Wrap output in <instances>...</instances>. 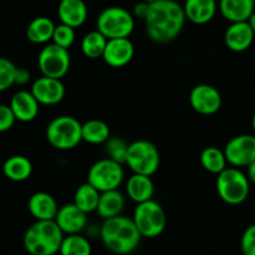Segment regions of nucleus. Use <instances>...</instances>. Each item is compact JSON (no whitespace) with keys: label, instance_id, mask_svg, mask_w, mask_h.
I'll return each instance as SVG.
<instances>
[{"label":"nucleus","instance_id":"nucleus-1","mask_svg":"<svg viewBox=\"0 0 255 255\" xmlns=\"http://www.w3.org/2000/svg\"><path fill=\"white\" fill-rule=\"evenodd\" d=\"M186 14L176 0H158L149 4L143 20L149 39L157 44H167L178 37L186 24Z\"/></svg>","mask_w":255,"mask_h":255},{"label":"nucleus","instance_id":"nucleus-2","mask_svg":"<svg viewBox=\"0 0 255 255\" xmlns=\"http://www.w3.org/2000/svg\"><path fill=\"white\" fill-rule=\"evenodd\" d=\"M100 236L104 246L117 255L133 253L142 239L133 219L125 216L104 221L100 228Z\"/></svg>","mask_w":255,"mask_h":255},{"label":"nucleus","instance_id":"nucleus-3","mask_svg":"<svg viewBox=\"0 0 255 255\" xmlns=\"http://www.w3.org/2000/svg\"><path fill=\"white\" fill-rule=\"evenodd\" d=\"M64 238L55 221H36L26 229L22 243L30 255H56Z\"/></svg>","mask_w":255,"mask_h":255},{"label":"nucleus","instance_id":"nucleus-4","mask_svg":"<svg viewBox=\"0 0 255 255\" xmlns=\"http://www.w3.org/2000/svg\"><path fill=\"white\" fill-rule=\"evenodd\" d=\"M217 192L224 203L239 206L244 203L251 193V181L241 168L228 167L217 178Z\"/></svg>","mask_w":255,"mask_h":255},{"label":"nucleus","instance_id":"nucleus-5","mask_svg":"<svg viewBox=\"0 0 255 255\" xmlns=\"http://www.w3.org/2000/svg\"><path fill=\"white\" fill-rule=\"evenodd\" d=\"M45 133L54 148L69 151L82 141V124L72 116H57L49 122Z\"/></svg>","mask_w":255,"mask_h":255},{"label":"nucleus","instance_id":"nucleus-6","mask_svg":"<svg viewBox=\"0 0 255 255\" xmlns=\"http://www.w3.org/2000/svg\"><path fill=\"white\" fill-rule=\"evenodd\" d=\"M134 16L121 6H109L102 10L96 20L99 30L107 40L126 39L133 32Z\"/></svg>","mask_w":255,"mask_h":255},{"label":"nucleus","instance_id":"nucleus-7","mask_svg":"<svg viewBox=\"0 0 255 255\" xmlns=\"http://www.w3.org/2000/svg\"><path fill=\"white\" fill-rule=\"evenodd\" d=\"M159 163V151L151 141L137 139L129 143L126 164L134 174L152 177L158 171Z\"/></svg>","mask_w":255,"mask_h":255},{"label":"nucleus","instance_id":"nucleus-8","mask_svg":"<svg viewBox=\"0 0 255 255\" xmlns=\"http://www.w3.org/2000/svg\"><path fill=\"white\" fill-rule=\"evenodd\" d=\"M132 219L141 236L144 238H156L161 236L167 224L164 209L158 202L153 199L137 204Z\"/></svg>","mask_w":255,"mask_h":255},{"label":"nucleus","instance_id":"nucleus-9","mask_svg":"<svg viewBox=\"0 0 255 255\" xmlns=\"http://www.w3.org/2000/svg\"><path fill=\"white\" fill-rule=\"evenodd\" d=\"M125 179V169L121 163L110 158L95 162L87 173V183L96 188L100 193L119 189Z\"/></svg>","mask_w":255,"mask_h":255},{"label":"nucleus","instance_id":"nucleus-10","mask_svg":"<svg viewBox=\"0 0 255 255\" xmlns=\"http://www.w3.org/2000/svg\"><path fill=\"white\" fill-rule=\"evenodd\" d=\"M37 65L42 76L61 80L69 72L71 56L67 49L55 44L45 45L37 56Z\"/></svg>","mask_w":255,"mask_h":255},{"label":"nucleus","instance_id":"nucleus-11","mask_svg":"<svg viewBox=\"0 0 255 255\" xmlns=\"http://www.w3.org/2000/svg\"><path fill=\"white\" fill-rule=\"evenodd\" d=\"M224 153L231 167L248 168L255 161V134H239L231 138L224 147Z\"/></svg>","mask_w":255,"mask_h":255},{"label":"nucleus","instance_id":"nucleus-12","mask_svg":"<svg viewBox=\"0 0 255 255\" xmlns=\"http://www.w3.org/2000/svg\"><path fill=\"white\" fill-rule=\"evenodd\" d=\"M189 104L199 115L211 116L222 107V95L214 86L208 84L197 85L189 94Z\"/></svg>","mask_w":255,"mask_h":255},{"label":"nucleus","instance_id":"nucleus-13","mask_svg":"<svg viewBox=\"0 0 255 255\" xmlns=\"http://www.w3.org/2000/svg\"><path fill=\"white\" fill-rule=\"evenodd\" d=\"M30 92L40 105L54 106L64 100L65 86L61 80L41 76L32 82Z\"/></svg>","mask_w":255,"mask_h":255},{"label":"nucleus","instance_id":"nucleus-14","mask_svg":"<svg viewBox=\"0 0 255 255\" xmlns=\"http://www.w3.org/2000/svg\"><path fill=\"white\" fill-rule=\"evenodd\" d=\"M134 56V46L128 37L126 39H112L107 41L104 52V61L109 66L120 69L132 61Z\"/></svg>","mask_w":255,"mask_h":255},{"label":"nucleus","instance_id":"nucleus-15","mask_svg":"<svg viewBox=\"0 0 255 255\" xmlns=\"http://www.w3.org/2000/svg\"><path fill=\"white\" fill-rule=\"evenodd\" d=\"M55 222L66 236L80 234L87 226V214L74 203H69L60 207Z\"/></svg>","mask_w":255,"mask_h":255},{"label":"nucleus","instance_id":"nucleus-16","mask_svg":"<svg viewBox=\"0 0 255 255\" xmlns=\"http://www.w3.org/2000/svg\"><path fill=\"white\" fill-rule=\"evenodd\" d=\"M255 34L248 21L232 22L224 32V42L231 51H247L254 42Z\"/></svg>","mask_w":255,"mask_h":255},{"label":"nucleus","instance_id":"nucleus-17","mask_svg":"<svg viewBox=\"0 0 255 255\" xmlns=\"http://www.w3.org/2000/svg\"><path fill=\"white\" fill-rule=\"evenodd\" d=\"M9 106L16 121L20 122L34 121L39 115L40 110V104L36 101L34 95L25 90L17 91L12 95Z\"/></svg>","mask_w":255,"mask_h":255},{"label":"nucleus","instance_id":"nucleus-18","mask_svg":"<svg viewBox=\"0 0 255 255\" xmlns=\"http://www.w3.org/2000/svg\"><path fill=\"white\" fill-rule=\"evenodd\" d=\"M59 208L56 199L46 192H36L27 202V209L36 221H55Z\"/></svg>","mask_w":255,"mask_h":255},{"label":"nucleus","instance_id":"nucleus-19","mask_svg":"<svg viewBox=\"0 0 255 255\" xmlns=\"http://www.w3.org/2000/svg\"><path fill=\"white\" fill-rule=\"evenodd\" d=\"M87 15H89V9L84 0H60L57 6V16L61 24L76 29L85 24Z\"/></svg>","mask_w":255,"mask_h":255},{"label":"nucleus","instance_id":"nucleus-20","mask_svg":"<svg viewBox=\"0 0 255 255\" xmlns=\"http://www.w3.org/2000/svg\"><path fill=\"white\" fill-rule=\"evenodd\" d=\"M187 20L197 25H204L211 21L217 14V0H186L183 5Z\"/></svg>","mask_w":255,"mask_h":255},{"label":"nucleus","instance_id":"nucleus-21","mask_svg":"<svg viewBox=\"0 0 255 255\" xmlns=\"http://www.w3.org/2000/svg\"><path fill=\"white\" fill-rule=\"evenodd\" d=\"M218 9L229 22L248 21L255 11L254 0H219Z\"/></svg>","mask_w":255,"mask_h":255},{"label":"nucleus","instance_id":"nucleus-22","mask_svg":"<svg viewBox=\"0 0 255 255\" xmlns=\"http://www.w3.org/2000/svg\"><path fill=\"white\" fill-rule=\"evenodd\" d=\"M126 193L131 201L141 204L153 198L154 184L151 177L132 174L126 183Z\"/></svg>","mask_w":255,"mask_h":255},{"label":"nucleus","instance_id":"nucleus-23","mask_svg":"<svg viewBox=\"0 0 255 255\" xmlns=\"http://www.w3.org/2000/svg\"><path fill=\"white\" fill-rule=\"evenodd\" d=\"M125 204H126L125 196L119 191V189L104 192V193H101V196H100L96 213L99 214L104 221L110 218H115V217L121 216L122 211H124L125 208Z\"/></svg>","mask_w":255,"mask_h":255},{"label":"nucleus","instance_id":"nucleus-24","mask_svg":"<svg viewBox=\"0 0 255 255\" xmlns=\"http://www.w3.org/2000/svg\"><path fill=\"white\" fill-rule=\"evenodd\" d=\"M2 173L12 182H24L32 173V163L27 157L15 154L5 159L2 163Z\"/></svg>","mask_w":255,"mask_h":255},{"label":"nucleus","instance_id":"nucleus-25","mask_svg":"<svg viewBox=\"0 0 255 255\" xmlns=\"http://www.w3.org/2000/svg\"><path fill=\"white\" fill-rule=\"evenodd\" d=\"M56 25L46 16L35 17L26 27V37L34 44H46L52 41Z\"/></svg>","mask_w":255,"mask_h":255},{"label":"nucleus","instance_id":"nucleus-26","mask_svg":"<svg viewBox=\"0 0 255 255\" xmlns=\"http://www.w3.org/2000/svg\"><path fill=\"white\" fill-rule=\"evenodd\" d=\"M111 137L109 125L102 120H89L82 124V141L90 144L106 143Z\"/></svg>","mask_w":255,"mask_h":255},{"label":"nucleus","instance_id":"nucleus-27","mask_svg":"<svg viewBox=\"0 0 255 255\" xmlns=\"http://www.w3.org/2000/svg\"><path fill=\"white\" fill-rule=\"evenodd\" d=\"M100 193L96 188L91 186L90 183H82L79 188L76 189L74 194V202L72 203L85 212L86 214L96 212L97 206H99L100 201Z\"/></svg>","mask_w":255,"mask_h":255},{"label":"nucleus","instance_id":"nucleus-28","mask_svg":"<svg viewBox=\"0 0 255 255\" xmlns=\"http://www.w3.org/2000/svg\"><path fill=\"white\" fill-rule=\"evenodd\" d=\"M201 164L207 172L209 173H213L218 176L219 173L224 171L228 164L227 162V157L226 153H224V149L217 148V147H207L202 151L201 153Z\"/></svg>","mask_w":255,"mask_h":255},{"label":"nucleus","instance_id":"nucleus-29","mask_svg":"<svg viewBox=\"0 0 255 255\" xmlns=\"http://www.w3.org/2000/svg\"><path fill=\"white\" fill-rule=\"evenodd\" d=\"M109 40L99 31V30H94L90 31L82 37L81 40V51L87 59H99V57L104 56L105 49Z\"/></svg>","mask_w":255,"mask_h":255},{"label":"nucleus","instance_id":"nucleus-30","mask_svg":"<svg viewBox=\"0 0 255 255\" xmlns=\"http://www.w3.org/2000/svg\"><path fill=\"white\" fill-rule=\"evenodd\" d=\"M59 253L60 255H91L92 247L89 239L81 234H71L64 238Z\"/></svg>","mask_w":255,"mask_h":255},{"label":"nucleus","instance_id":"nucleus-31","mask_svg":"<svg viewBox=\"0 0 255 255\" xmlns=\"http://www.w3.org/2000/svg\"><path fill=\"white\" fill-rule=\"evenodd\" d=\"M105 146H106L107 158L121 164H126L129 143H127L121 137H110Z\"/></svg>","mask_w":255,"mask_h":255},{"label":"nucleus","instance_id":"nucleus-32","mask_svg":"<svg viewBox=\"0 0 255 255\" xmlns=\"http://www.w3.org/2000/svg\"><path fill=\"white\" fill-rule=\"evenodd\" d=\"M17 66L6 57H0V92L6 91L15 85V72Z\"/></svg>","mask_w":255,"mask_h":255},{"label":"nucleus","instance_id":"nucleus-33","mask_svg":"<svg viewBox=\"0 0 255 255\" xmlns=\"http://www.w3.org/2000/svg\"><path fill=\"white\" fill-rule=\"evenodd\" d=\"M75 39H76V34H75L74 27L61 24V22L56 25L54 36H52V44L69 50L75 42Z\"/></svg>","mask_w":255,"mask_h":255},{"label":"nucleus","instance_id":"nucleus-34","mask_svg":"<svg viewBox=\"0 0 255 255\" xmlns=\"http://www.w3.org/2000/svg\"><path fill=\"white\" fill-rule=\"evenodd\" d=\"M241 248L243 255H255V224H252L244 231Z\"/></svg>","mask_w":255,"mask_h":255},{"label":"nucleus","instance_id":"nucleus-35","mask_svg":"<svg viewBox=\"0 0 255 255\" xmlns=\"http://www.w3.org/2000/svg\"><path fill=\"white\" fill-rule=\"evenodd\" d=\"M15 122H16V119L9 105L0 104V133L11 129Z\"/></svg>","mask_w":255,"mask_h":255},{"label":"nucleus","instance_id":"nucleus-36","mask_svg":"<svg viewBox=\"0 0 255 255\" xmlns=\"http://www.w3.org/2000/svg\"><path fill=\"white\" fill-rule=\"evenodd\" d=\"M31 80V74L26 67H17L15 72V85H26Z\"/></svg>","mask_w":255,"mask_h":255},{"label":"nucleus","instance_id":"nucleus-37","mask_svg":"<svg viewBox=\"0 0 255 255\" xmlns=\"http://www.w3.org/2000/svg\"><path fill=\"white\" fill-rule=\"evenodd\" d=\"M148 10H149V4L146 1H139L136 2L133 6V16L139 17V19L144 20L146 19L147 14H148Z\"/></svg>","mask_w":255,"mask_h":255},{"label":"nucleus","instance_id":"nucleus-38","mask_svg":"<svg viewBox=\"0 0 255 255\" xmlns=\"http://www.w3.org/2000/svg\"><path fill=\"white\" fill-rule=\"evenodd\" d=\"M247 169H248V172H247V176H248L249 181H251V183L255 184V161Z\"/></svg>","mask_w":255,"mask_h":255},{"label":"nucleus","instance_id":"nucleus-39","mask_svg":"<svg viewBox=\"0 0 255 255\" xmlns=\"http://www.w3.org/2000/svg\"><path fill=\"white\" fill-rule=\"evenodd\" d=\"M248 22H249V25H251L252 30H253L254 34H255V11L253 12V15L251 16V19L248 20Z\"/></svg>","mask_w":255,"mask_h":255},{"label":"nucleus","instance_id":"nucleus-40","mask_svg":"<svg viewBox=\"0 0 255 255\" xmlns=\"http://www.w3.org/2000/svg\"><path fill=\"white\" fill-rule=\"evenodd\" d=\"M252 127H253V131H254V133H255V114H254L253 119H252Z\"/></svg>","mask_w":255,"mask_h":255},{"label":"nucleus","instance_id":"nucleus-41","mask_svg":"<svg viewBox=\"0 0 255 255\" xmlns=\"http://www.w3.org/2000/svg\"><path fill=\"white\" fill-rule=\"evenodd\" d=\"M142 1H146V2H148V4H151V2L158 1V0H142Z\"/></svg>","mask_w":255,"mask_h":255},{"label":"nucleus","instance_id":"nucleus-42","mask_svg":"<svg viewBox=\"0 0 255 255\" xmlns=\"http://www.w3.org/2000/svg\"><path fill=\"white\" fill-rule=\"evenodd\" d=\"M254 2H255V0H254Z\"/></svg>","mask_w":255,"mask_h":255}]
</instances>
